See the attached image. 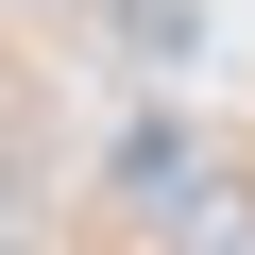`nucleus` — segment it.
I'll use <instances>...</instances> for the list:
<instances>
[{
	"mask_svg": "<svg viewBox=\"0 0 255 255\" xmlns=\"http://www.w3.org/2000/svg\"><path fill=\"white\" fill-rule=\"evenodd\" d=\"M102 34L136 51V68H187L204 51V0H102Z\"/></svg>",
	"mask_w": 255,
	"mask_h": 255,
	"instance_id": "1",
	"label": "nucleus"
}]
</instances>
